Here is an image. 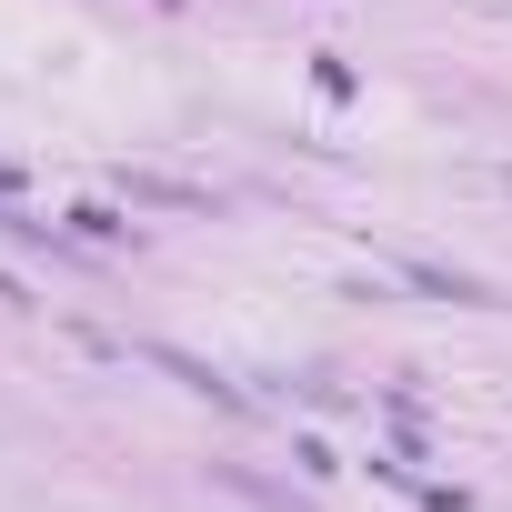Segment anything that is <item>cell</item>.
<instances>
[{
  "label": "cell",
  "instance_id": "6da1fadb",
  "mask_svg": "<svg viewBox=\"0 0 512 512\" xmlns=\"http://www.w3.org/2000/svg\"><path fill=\"white\" fill-rule=\"evenodd\" d=\"M151 362H161V372H181V382H191L201 402H221V412H241V392H231V382H221L211 362H191V352H171V342H151Z\"/></svg>",
  "mask_w": 512,
  "mask_h": 512
},
{
  "label": "cell",
  "instance_id": "7a4b0ae2",
  "mask_svg": "<svg viewBox=\"0 0 512 512\" xmlns=\"http://www.w3.org/2000/svg\"><path fill=\"white\" fill-rule=\"evenodd\" d=\"M131 201H171V211H211V191H191V181H151V171H131Z\"/></svg>",
  "mask_w": 512,
  "mask_h": 512
},
{
  "label": "cell",
  "instance_id": "3957f363",
  "mask_svg": "<svg viewBox=\"0 0 512 512\" xmlns=\"http://www.w3.org/2000/svg\"><path fill=\"white\" fill-rule=\"evenodd\" d=\"M402 282L432 292V302H482V282H452V272H432V262H402Z\"/></svg>",
  "mask_w": 512,
  "mask_h": 512
}]
</instances>
